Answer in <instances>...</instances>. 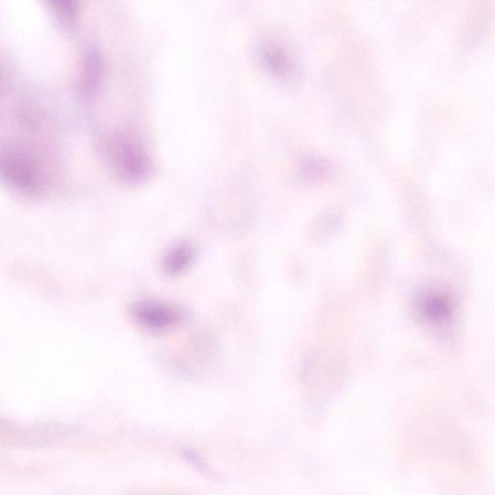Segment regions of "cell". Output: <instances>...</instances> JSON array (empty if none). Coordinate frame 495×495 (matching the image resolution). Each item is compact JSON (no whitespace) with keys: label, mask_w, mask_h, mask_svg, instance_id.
I'll use <instances>...</instances> for the list:
<instances>
[{"label":"cell","mask_w":495,"mask_h":495,"mask_svg":"<svg viewBox=\"0 0 495 495\" xmlns=\"http://www.w3.org/2000/svg\"><path fill=\"white\" fill-rule=\"evenodd\" d=\"M63 24H73L79 15V0H46Z\"/></svg>","instance_id":"cell-8"},{"label":"cell","mask_w":495,"mask_h":495,"mask_svg":"<svg viewBox=\"0 0 495 495\" xmlns=\"http://www.w3.org/2000/svg\"><path fill=\"white\" fill-rule=\"evenodd\" d=\"M103 76V61L95 49L86 51L81 77L80 89L84 97H91L99 90Z\"/></svg>","instance_id":"cell-5"},{"label":"cell","mask_w":495,"mask_h":495,"mask_svg":"<svg viewBox=\"0 0 495 495\" xmlns=\"http://www.w3.org/2000/svg\"><path fill=\"white\" fill-rule=\"evenodd\" d=\"M0 182L20 196L36 198L47 190V172L34 148L8 143L0 146Z\"/></svg>","instance_id":"cell-1"},{"label":"cell","mask_w":495,"mask_h":495,"mask_svg":"<svg viewBox=\"0 0 495 495\" xmlns=\"http://www.w3.org/2000/svg\"><path fill=\"white\" fill-rule=\"evenodd\" d=\"M260 57L265 68L277 78L288 80L295 77L297 64L290 52L279 43H263Z\"/></svg>","instance_id":"cell-4"},{"label":"cell","mask_w":495,"mask_h":495,"mask_svg":"<svg viewBox=\"0 0 495 495\" xmlns=\"http://www.w3.org/2000/svg\"><path fill=\"white\" fill-rule=\"evenodd\" d=\"M183 316V310L177 306L157 301H143L133 309V317L137 324L153 332L174 327L179 324Z\"/></svg>","instance_id":"cell-3"},{"label":"cell","mask_w":495,"mask_h":495,"mask_svg":"<svg viewBox=\"0 0 495 495\" xmlns=\"http://www.w3.org/2000/svg\"><path fill=\"white\" fill-rule=\"evenodd\" d=\"M107 144V154L122 179L137 183L146 178L152 166L141 145L124 136H117Z\"/></svg>","instance_id":"cell-2"},{"label":"cell","mask_w":495,"mask_h":495,"mask_svg":"<svg viewBox=\"0 0 495 495\" xmlns=\"http://www.w3.org/2000/svg\"><path fill=\"white\" fill-rule=\"evenodd\" d=\"M193 255L192 247L186 243H181L172 248L166 255L163 263L165 272L170 276L179 275L186 271L191 265Z\"/></svg>","instance_id":"cell-7"},{"label":"cell","mask_w":495,"mask_h":495,"mask_svg":"<svg viewBox=\"0 0 495 495\" xmlns=\"http://www.w3.org/2000/svg\"><path fill=\"white\" fill-rule=\"evenodd\" d=\"M453 302L444 295H428L421 301L420 310L422 316L433 324H443L453 314Z\"/></svg>","instance_id":"cell-6"}]
</instances>
